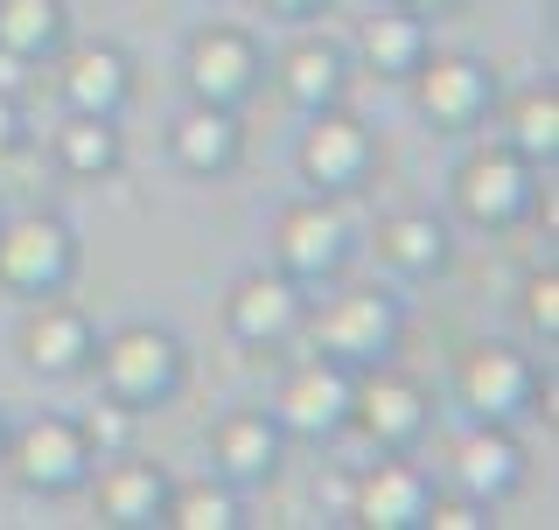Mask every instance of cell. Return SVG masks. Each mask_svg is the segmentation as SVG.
<instances>
[{
    "label": "cell",
    "mask_w": 559,
    "mask_h": 530,
    "mask_svg": "<svg viewBox=\"0 0 559 530\" xmlns=\"http://www.w3.org/2000/svg\"><path fill=\"white\" fill-rule=\"evenodd\" d=\"M92 363H98V384L112 392L119 405H133V412H147V405H168L182 392V335L175 328H154V322H127L112 335H98L92 342Z\"/></svg>",
    "instance_id": "1"
},
{
    "label": "cell",
    "mask_w": 559,
    "mask_h": 530,
    "mask_svg": "<svg viewBox=\"0 0 559 530\" xmlns=\"http://www.w3.org/2000/svg\"><path fill=\"white\" fill-rule=\"evenodd\" d=\"M301 328L314 335V349L336 357L343 370H371V363H384L399 349L406 308H399V293H384V287H343V293H329L322 308L308 300Z\"/></svg>",
    "instance_id": "2"
},
{
    "label": "cell",
    "mask_w": 559,
    "mask_h": 530,
    "mask_svg": "<svg viewBox=\"0 0 559 530\" xmlns=\"http://www.w3.org/2000/svg\"><path fill=\"white\" fill-rule=\"evenodd\" d=\"M538 392H546V377H538L532 349L518 342H468L454 363V398L483 426H511L518 412H538Z\"/></svg>",
    "instance_id": "3"
},
{
    "label": "cell",
    "mask_w": 559,
    "mask_h": 530,
    "mask_svg": "<svg viewBox=\"0 0 559 530\" xmlns=\"http://www.w3.org/2000/svg\"><path fill=\"white\" fill-rule=\"evenodd\" d=\"M70 273H78V231L49 209H22V217H0V287L43 300L63 293Z\"/></svg>",
    "instance_id": "4"
},
{
    "label": "cell",
    "mask_w": 559,
    "mask_h": 530,
    "mask_svg": "<svg viewBox=\"0 0 559 530\" xmlns=\"http://www.w3.org/2000/svg\"><path fill=\"white\" fill-rule=\"evenodd\" d=\"M454 209L483 231H511L538 209V168L503 140V147H476L454 168Z\"/></svg>",
    "instance_id": "5"
},
{
    "label": "cell",
    "mask_w": 559,
    "mask_h": 530,
    "mask_svg": "<svg viewBox=\"0 0 559 530\" xmlns=\"http://www.w3.org/2000/svg\"><path fill=\"white\" fill-rule=\"evenodd\" d=\"M349 384H357V370H343L336 357L314 349L308 363H294L287 377H280L266 412H273V426L294 433V439H336L349 426Z\"/></svg>",
    "instance_id": "6"
},
{
    "label": "cell",
    "mask_w": 559,
    "mask_h": 530,
    "mask_svg": "<svg viewBox=\"0 0 559 530\" xmlns=\"http://www.w3.org/2000/svg\"><path fill=\"white\" fill-rule=\"evenodd\" d=\"M349 258V217L329 196H301L280 209L273 224V265L287 279H301V287H322V279H336Z\"/></svg>",
    "instance_id": "7"
},
{
    "label": "cell",
    "mask_w": 559,
    "mask_h": 530,
    "mask_svg": "<svg viewBox=\"0 0 559 530\" xmlns=\"http://www.w3.org/2000/svg\"><path fill=\"white\" fill-rule=\"evenodd\" d=\"M0 454H8L14 482L35 489V496H70V489H84V474H92V447H84L78 419H63V412L28 419L22 433H8Z\"/></svg>",
    "instance_id": "8"
},
{
    "label": "cell",
    "mask_w": 559,
    "mask_h": 530,
    "mask_svg": "<svg viewBox=\"0 0 559 530\" xmlns=\"http://www.w3.org/2000/svg\"><path fill=\"white\" fill-rule=\"evenodd\" d=\"M406 84H413V105L433 133H468L476 119H489V105H497V77H489V63H476V57H441V49H427Z\"/></svg>",
    "instance_id": "9"
},
{
    "label": "cell",
    "mask_w": 559,
    "mask_h": 530,
    "mask_svg": "<svg viewBox=\"0 0 559 530\" xmlns=\"http://www.w3.org/2000/svg\"><path fill=\"white\" fill-rule=\"evenodd\" d=\"M259 70H266V57H259V43L245 28L231 22H210L189 35V49H182V77H189V98H203V105H238L259 92Z\"/></svg>",
    "instance_id": "10"
},
{
    "label": "cell",
    "mask_w": 559,
    "mask_h": 530,
    "mask_svg": "<svg viewBox=\"0 0 559 530\" xmlns=\"http://www.w3.org/2000/svg\"><path fill=\"white\" fill-rule=\"evenodd\" d=\"M427 392H419L413 377H399V370H357V384H349V426L371 439L378 454H406L419 433H427Z\"/></svg>",
    "instance_id": "11"
},
{
    "label": "cell",
    "mask_w": 559,
    "mask_h": 530,
    "mask_svg": "<svg viewBox=\"0 0 559 530\" xmlns=\"http://www.w3.org/2000/svg\"><path fill=\"white\" fill-rule=\"evenodd\" d=\"M371 154L378 147H371V133H364V119L322 105V112H308V133H301V147H294V161H301L314 196H349V189H364V174H371Z\"/></svg>",
    "instance_id": "12"
},
{
    "label": "cell",
    "mask_w": 559,
    "mask_h": 530,
    "mask_svg": "<svg viewBox=\"0 0 559 530\" xmlns=\"http://www.w3.org/2000/svg\"><path fill=\"white\" fill-rule=\"evenodd\" d=\"M427 503H433V482L419 474L406 454H378L364 474H349V523L364 530H427Z\"/></svg>",
    "instance_id": "13"
},
{
    "label": "cell",
    "mask_w": 559,
    "mask_h": 530,
    "mask_svg": "<svg viewBox=\"0 0 559 530\" xmlns=\"http://www.w3.org/2000/svg\"><path fill=\"white\" fill-rule=\"evenodd\" d=\"M301 322H308V287L287 279L280 265L273 273H245L231 287V300H224V328L252 349H273L287 335H301Z\"/></svg>",
    "instance_id": "14"
},
{
    "label": "cell",
    "mask_w": 559,
    "mask_h": 530,
    "mask_svg": "<svg viewBox=\"0 0 559 530\" xmlns=\"http://www.w3.org/2000/svg\"><path fill=\"white\" fill-rule=\"evenodd\" d=\"M92 314L78 308V300L63 293H43L28 300V322H22V363L43 370V377H78V370H92Z\"/></svg>",
    "instance_id": "15"
},
{
    "label": "cell",
    "mask_w": 559,
    "mask_h": 530,
    "mask_svg": "<svg viewBox=\"0 0 559 530\" xmlns=\"http://www.w3.org/2000/svg\"><path fill=\"white\" fill-rule=\"evenodd\" d=\"M84 489H92L98 517L112 530H154L162 523V503H168V474L154 461H140V454H105V468L92 461V474H84Z\"/></svg>",
    "instance_id": "16"
},
{
    "label": "cell",
    "mask_w": 559,
    "mask_h": 530,
    "mask_svg": "<svg viewBox=\"0 0 559 530\" xmlns=\"http://www.w3.org/2000/svg\"><path fill=\"white\" fill-rule=\"evenodd\" d=\"M280 447H287V433L273 426V412H252V405H238V412H224L217 426H210V468H217V482H231V489L273 482Z\"/></svg>",
    "instance_id": "17"
},
{
    "label": "cell",
    "mask_w": 559,
    "mask_h": 530,
    "mask_svg": "<svg viewBox=\"0 0 559 530\" xmlns=\"http://www.w3.org/2000/svg\"><path fill=\"white\" fill-rule=\"evenodd\" d=\"M168 154H175V168L182 174H231L238 168V154H245V127H238V112L231 105H189L182 119L168 127Z\"/></svg>",
    "instance_id": "18"
},
{
    "label": "cell",
    "mask_w": 559,
    "mask_h": 530,
    "mask_svg": "<svg viewBox=\"0 0 559 530\" xmlns=\"http://www.w3.org/2000/svg\"><path fill=\"white\" fill-rule=\"evenodd\" d=\"M518 482H524V447L511 439V426H483L476 419V433L454 447V489L497 509Z\"/></svg>",
    "instance_id": "19"
},
{
    "label": "cell",
    "mask_w": 559,
    "mask_h": 530,
    "mask_svg": "<svg viewBox=\"0 0 559 530\" xmlns=\"http://www.w3.org/2000/svg\"><path fill=\"white\" fill-rule=\"evenodd\" d=\"M273 70H280V92H287V105H301V112L336 105L343 84H349V57H343V43H329V35H301V43H287Z\"/></svg>",
    "instance_id": "20"
},
{
    "label": "cell",
    "mask_w": 559,
    "mask_h": 530,
    "mask_svg": "<svg viewBox=\"0 0 559 530\" xmlns=\"http://www.w3.org/2000/svg\"><path fill=\"white\" fill-rule=\"evenodd\" d=\"M127 98H133V63H127V49L92 43V49H78V57L63 63V105H70V112H105V119H119V112H127Z\"/></svg>",
    "instance_id": "21"
},
{
    "label": "cell",
    "mask_w": 559,
    "mask_h": 530,
    "mask_svg": "<svg viewBox=\"0 0 559 530\" xmlns=\"http://www.w3.org/2000/svg\"><path fill=\"white\" fill-rule=\"evenodd\" d=\"M357 49H364V63H371L378 77H413L419 57L433 49L427 14H413V8H378V14H364Z\"/></svg>",
    "instance_id": "22"
},
{
    "label": "cell",
    "mask_w": 559,
    "mask_h": 530,
    "mask_svg": "<svg viewBox=\"0 0 559 530\" xmlns=\"http://www.w3.org/2000/svg\"><path fill=\"white\" fill-rule=\"evenodd\" d=\"M448 224L441 217H427V209H399V217H384L378 224V258L392 265L399 279H427V273H441L448 265Z\"/></svg>",
    "instance_id": "23"
},
{
    "label": "cell",
    "mask_w": 559,
    "mask_h": 530,
    "mask_svg": "<svg viewBox=\"0 0 559 530\" xmlns=\"http://www.w3.org/2000/svg\"><path fill=\"white\" fill-rule=\"evenodd\" d=\"M57 161H63V174L98 182V174H119V161H127V140H119V127L105 112H70L63 127H57Z\"/></svg>",
    "instance_id": "24"
},
{
    "label": "cell",
    "mask_w": 559,
    "mask_h": 530,
    "mask_svg": "<svg viewBox=\"0 0 559 530\" xmlns=\"http://www.w3.org/2000/svg\"><path fill=\"white\" fill-rule=\"evenodd\" d=\"M162 523H168V530H238L245 509H238V489H231V482L203 474V482H168Z\"/></svg>",
    "instance_id": "25"
},
{
    "label": "cell",
    "mask_w": 559,
    "mask_h": 530,
    "mask_svg": "<svg viewBox=\"0 0 559 530\" xmlns=\"http://www.w3.org/2000/svg\"><path fill=\"white\" fill-rule=\"evenodd\" d=\"M63 43V0H0V49L43 63Z\"/></svg>",
    "instance_id": "26"
},
{
    "label": "cell",
    "mask_w": 559,
    "mask_h": 530,
    "mask_svg": "<svg viewBox=\"0 0 559 530\" xmlns=\"http://www.w3.org/2000/svg\"><path fill=\"white\" fill-rule=\"evenodd\" d=\"M511 147H518L532 168H552V154H559V92H552V84H538V92L518 98V112H511Z\"/></svg>",
    "instance_id": "27"
},
{
    "label": "cell",
    "mask_w": 559,
    "mask_h": 530,
    "mask_svg": "<svg viewBox=\"0 0 559 530\" xmlns=\"http://www.w3.org/2000/svg\"><path fill=\"white\" fill-rule=\"evenodd\" d=\"M133 426H140V412H133V405H119L112 392H105L92 412L78 419V433H84V447H92V461H105V454H127V447H133Z\"/></svg>",
    "instance_id": "28"
},
{
    "label": "cell",
    "mask_w": 559,
    "mask_h": 530,
    "mask_svg": "<svg viewBox=\"0 0 559 530\" xmlns=\"http://www.w3.org/2000/svg\"><path fill=\"white\" fill-rule=\"evenodd\" d=\"M524 328H532V342H538V349H552V342H559V273H552V265L524 279Z\"/></svg>",
    "instance_id": "29"
},
{
    "label": "cell",
    "mask_w": 559,
    "mask_h": 530,
    "mask_svg": "<svg viewBox=\"0 0 559 530\" xmlns=\"http://www.w3.org/2000/svg\"><path fill=\"white\" fill-rule=\"evenodd\" d=\"M427 523L433 530H489V503H476V496H433Z\"/></svg>",
    "instance_id": "30"
},
{
    "label": "cell",
    "mask_w": 559,
    "mask_h": 530,
    "mask_svg": "<svg viewBox=\"0 0 559 530\" xmlns=\"http://www.w3.org/2000/svg\"><path fill=\"white\" fill-rule=\"evenodd\" d=\"M22 140H28V127H22V98L0 92V161H8V154H22Z\"/></svg>",
    "instance_id": "31"
},
{
    "label": "cell",
    "mask_w": 559,
    "mask_h": 530,
    "mask_svg": "<svg viewBox=\"0 0 559 530\" xmlns=\"http://www.w3.org/2000/svg\"><path fill=\"white\" fill-rule=\"evenodd\" d=\"M259 8H273V14H287V22H301V14H314L322 0H259Z\"/></svg>",
    "instance_id": "32"
},
{
    "label": "cell",
    "mask_w": 559,
    "mask_h": 530,
    "mask_svg": "<svg viewBox=\"0 0 559 530\" xmlns=\"http://www.w3.org/2000/svg\"><path fill=\"white\" fill-rule=\"evenodd\" d=\"M399 8H413V14H448V8H462V0H399Z\"/></svg>",
    "instance_id": "33"
},
{
    "label": "cell",
    "mask_w": 559,
    "mask_h": 530,
    "mask_svg": "<svg viewBox=\"0 0 559 530\" xmlns=\"http://www.w3.org/2000/svg\"><path fill=\"white\" fill-rule=\"evenodd\" d=\"M0 447H8V426H0Z\"/></svg>",
    "instance_id": "34"
},
{
    "label": "cell",
    "mask_w": 559,
    "mask_h": 530,
    "mask_svg": "<svg viewBox=\"0 0 559 530\" xmlns=\"http://www.w3.org/2000/svg\"><path fill=\"white\" fill-rule=\"evenodd\" d=\"M0 217H8V203H0Z\"/></svg>",
    "instance_id": "35"
}]
</instances>
